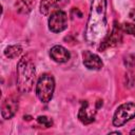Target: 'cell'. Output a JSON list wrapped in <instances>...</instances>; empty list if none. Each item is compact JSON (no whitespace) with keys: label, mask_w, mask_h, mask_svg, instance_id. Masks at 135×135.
Returning a JSON list of instances; mask_svg holds the SVG:
<instances>
[{"label":"cell","mask_w":135,"mask_h":135,"mask_svg":"<svg viewBox=\"0 0 135 135\" xmlns=\"http://www.w3.org/2000/svg\"><path fill=\"white\" fill-rule=\"evenodd\" d=\"M107 36V0H92L89 20L85 28V39L90 44H96Z\"/></svg>","instance_id":"1"},{"label":"cell","mask_w":135,"mask_h":135,"mask_svg":"<svg viewBox=\"0 0 135 135\" xmlns=\"http://www.w3.org/2000/svg\"><path fill=\"white\" fill-rule=\"evenodd\" d=\"M100 107H102V100H97V102H96V109H99Z\"/></svg>","instance_id":"17"},{"label":"cell","mask_w":135,"mask_h":135,"mask_svg":"<svg viewBox=\"0 0 135 135\" xmlns=\"http://www.w3.org/2000/svg\"><path fill=\"white\" fill-rule=\"evenodd\" d=\"M130 134H135V129H134V130H132V131L130 132Z\"/></svg>","instance_id":"19"},{"label":"cell","mask_w":135,"mask_h":135,"mask_svg":"<svg viewBox=\"0 0 135 135\" xmlns=\"http://www.w3.org/2000/svg\"><path fill=\"white\" fill-rule=\"evenodd\" d=\"M129 17H130L131 20H133V21L135 22V8H132V9L130 11V13H129Z\"/></svg>","instance_id":"16"},{"label":"cell","mask_w":135,"mask_h":135,"mask_svg":"<svg viewBox=\"0 0 135 135\" xmlns=\"http://www.w3.org/2000/svg\"><path fill=\"white\" fill-rule=\"evenodd\" d=\"M34 4V0H17V2L15 3V7L20 14H28L32 11Z\"/></svg>","instance_id":"11"},{"label":"cell","mask_w":135,"mask_h":135,"mask_svg":"<svg viewBox=\"0 0 135 135\" xmlns=\"http://www.w3.org/2000/svg\"><path fill=\"white\" fill-rule=\"evenodd\" d=\"M55 90V80L51 74H42L36 84V94L40 101L47 103L53 98Z\"/></svg>","instance_id":"3"},{"label":"cell","mask_w":135,"mask_h":135,"mask_svg":"<svg viewBox=\"0 0 135 135\" xmlns=\"http://www.w3.org/2000/svg\"><path fill=\"white\" fill-rule=\"evenodd\" d=\"M18 110V99L15 96L5 98L1 104V116L4 119H11Z\"/></svg>","instance_id":"8"},{"label":"cell","mask_w":135,"mask_h":135,"mask_svg":"<svg viewBox=\"0 0 135 135\" xmlns=\"http://www.w3.org/2000/svg\"><path fill=\"white\" fill-rule=\"evenodd\" d=\"M58 0H41L40 3V13L43 15H49L54 7L56 6Z\"/></svg>","instance_id":"12"},{"label":"cell","mask_w":135,"mask_h":135,"mask_svg":"<svg viewBox=\"0 0 135 135\" xmlns=\"http://www.w3.org/2000/svg\"><path fill=\"white\" fill-rule=\"evenodd\" d=\"M50 56L54 61L58 63H64L71 58L70 52L62 45H54L50 50Z\"/></svg>","instance_id":"10"},{"label":"cell","mask_w":135,"mask_h":135,"mask_svg":"<svg viewBox=\"0 0 135 135\" xmlns=\"http://www.w3.org/2000/svg\"><path fill=\"white\" fill-rule=\"evenodd\" d=\"M37 121H38V123L44 126L45 128H50V127L53 126V120L51 118L46 117V116H38L37 117Z\"/></svg>","instance_id":"15"},{"label":"cell","mask_w":135,"mask_h":135,"mask_svg":"<svg viewBox=\"0 0 135 135\" xmlns=\"http://www.w3.org/2000/svg\"><path fill=\"white\" fill-rule=\"evenodd\" d=\"M83 57V64L86 69L93 70V71H98L102 68L103 63L100 59V57L90 51H85L82 54Z\"/></svg>","instance_id":"9"},{"label":"cell","mask_w":135,"mask_h":135,"mask_svg":"<svg viewBox=\"0 0 135 135\" xmlns=\"http://www.w3.org/2000/svg\"><path fill=\"white\" fill-rule=\"evenodd\" d=\"M135 117V103L126 102L120 104L114 113L113 124L115 127H121L126 122L130 121Z\"/></svg>","instance_id":"4"},{"label":"cell","mask_w":135,"mask_h":135,"mask_svg":"<svg viewBox=\"0 0 135 135\" xmlns=\"http://www.w3.org/2000/svg\"><path fill=\"white\" fill-rule=\"evenodd\" d=\"M21 53H22V47L20 45H9L4 51V55L11 59L18 57Z\"/></svg>","instance_id":"13"},{"label":"cell","mask_w":135,"mask_h":135,"mask_svg":"<svg viewBox=\"0 0 135 135\" xmlns=\"http://www.w3.org/2000/svg\"><path fill=\"white\" fill-rule=\"evenodd\" d=\"M24 119H26V120H31L32 117H31V116H24Z\"/></svg>","instance_id":"18"},{"label":"cell","mask_w":135,"mask_h":135,"mask_svg":"<svg viewBox=\"0 0 135 135\" xmlns=\"http://www.w3.org/2000/svg\"><path fill=\"white\" fill-rule=\"evenodd\" d=\"M96 107L93 109L90 103L86 100L81 101V107L78 112V119L84 123V124H90L95 120V115H96Z\"/></svg>","instance_id":"7"},{"label":"cell","mask_w":135,"mask_h":135,"mask_svg":"<svg viewBox=\"0 0 135 135\" xmlns=\"http://www.w3.org/2000/svg\"><path fill=\"white\" fill-rule=\"evenodd\" d=\"M35 64L28 55L23 56L17 64V86L19 92L28 93L35 81Z\"/></svg>","instance_id":"2"},{"label":"cell","mask_w":135,"mask_h":135,"mask_svg":"<svg viewBox=\"0 0 135 135\" xmlns=\"http://www.w3.org/2000/svg\"><path fill=\"white\" fill-rule=\"evenodd\" d=\"M68 27V15L61 9L54 11L49 18V28L53 33H61Z\"/></svg>","instance_id":"5"},{"label":"cell","mask_w":135,"mask_h":135,"mask_svg":"<svg viewBox=\"0 0 135 135\" xmlns=\"http://www.w3.org/2000/svg\"><path fill=\"white\" fill-rule=\"evenodd\" d=\"M121 28H122V32L135 37V24H133V23H123L121 25Z\"/></svg>","instance_id":"14"},{"label":"cell","mask_w":135,"mask_h":135,"mask_svg":"<svg viewBox=\"0 0 135 135\" xmlns=\"http://www.w3.org/2000/svg\"><path fill=\"white\" fill-rule=\"evenodd\" d=\"M119 25V24H118ZM116 22H114V27L112 30V33L109 35V36H105L104 39L101 41V44L99 46V51H104L105 49L108 47H111V46H115L117 45L118 43L121 42V39H122V28L121 26H118Z\"/></svg>","instance_id":"6"}]
</instances>
